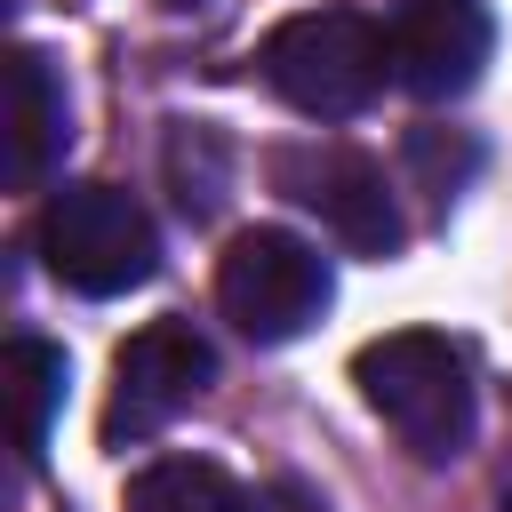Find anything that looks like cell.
<instances>
[{
    "label": "cell",
    "instance_id": "1",
    "mask_svg": "<svg viewBox=\"0 0 512 512\" xmlns=\"http://www.w3.org/2000/svg\"><path fill=\"white\" fill-rule=\"evenodd\" d=\"M352 384H360V400L392 424V440L416 464H456L472 448L480 400H472V368H464V352L448 336L392 328V336L352 352Z\"/></svg>",
    "mask_w": 512,
    "mask_h": 512
},
{
    "label": "cell",
    "instance_id": "2",
    "mask_svg": "<svg viewBox=\"0 0 512 512\" xmlns=\"http://www.w3.org/2000/svg\"><path fill=\"white\" fill-rule=\"evenodd\" d=\"M256 72H264V88L288 112H304V120H352L392 80V48H384V24L360 16V8H296V16H280L264 32Z\"/></svg>",
    "mask_w": 512,
    "mask_h": 512
},
{
    "label": "cell",
    "instance_id": "3",
    "mask_svg": "<svg viewBox=\"0 0 512 512\" xmlns=\"http://www.w3.org/2000/svg\"><path fill=\"white\" fill-rule=\"evenodd\" d=\"M40 256L72 296H128L160 272V232L120 184H56L40 208Z\"/></svg>",
    "mask_w": 512,
    "mask_h": 512
},
{
    "label": "cell",
    "instance_id": "4",
    "mask_svg": "<svg viewBox=\"0 0 512 512\" xmlns=\"http://www.w3.org/2000/svg\"><path fill=\"white\" fill-rule=\"evenodd\" d=\"M336 296V272L328 256L304 240V232H280V224H248L224 240L216 256V304L224 320L248 336V344H288L304 336Z\"/></svg>",
    "mask_w": 512,
    "mask_h": 512
},
{
    "label": "cell",
    "instance_id": "5",
    "mask_svg": "<svg viewBox=\"0 0 512 512\" xmlns=\"http://www.w3.org/2000/svg\"><path fill=\"white\" fill-rule=\"evenodd\" d=\"M216 376V352L192 320H144L112 352V392H104V448H136L168 432Z\"/></svg>",
    "mask_w": 512,
    "mask_h": 512
},
{
    "label": "cell",
    "instance_id": "6",
    "mask_svg": "<svg viewBox=\"0 0 512 512\" xmlns=\"http://www.w3.org/2000/svg\"><path fill=\"white\" fill-rule=\"evenodd\" d=\"M272 184L304 216H320L352 256H392L400 232H408L400 208H392L384 168L368 152H352V144H288V152H272Z\"/></svg>",
    "mask_w": 512,
    "mask_h": 512
},
{
    "label": "cell",
    "instance_id": "7",
    "mask_svg": "<svg viewBox=\"0 0 512 512\" xmlns=\"http://www.w3.org/2000/svg\"><path fill=\"white\" fill-rule=\"evenodd\" d=\"M384 48H392V80L408 96L448 104V96H464L480 80V64L496 48V24H488L480 0H400Z\"/></svg>",
    "mask_w": 512,
    "mask_h": 512
},
{
    "label": "cell",
    "instance_id": "8",
    "mask_svg": "<svg viewBox=\"0 0 512 512\" xmlns=\"http://www.w3.org/2000/svg\"><path fill=\"white\" fill-rule=\"evenodd\" d=\"M8 192H40L56 168H64V144H72V96H64V72L48 48H16L8 56Z\"/></svg>",
    "mask_w": 512,
    "mask_h": 512
},
{
    "label": "cell",
    "instance_id": "9",
    "mask_svg": "<svg viewBox=\"0 0 512 512\" xmlns=\"http://www.w3.org/2000/svg\"><path fill=\"white\" fill-rule=\"evenodd\" d=\"M64 352L40 344V336H8L0 352V400H8V440H16V464H32L48 448V424L64 408Z\"/></svg>",
    "mask_w": 512,
    "mask_h": 512
},
{
    "label": "cell",
    "instance_id": "10",
    "mask_svg": "<svg viewBox=\"0 0 512 512\" xmlns=\"http://www.w3.org/2000/svg\"><path fill=\"white\" fill-rule=\"evenodd\" d=\"M128 512H248V496L208 456H160L128 480Z\"/></svg>",
    "mask_w": 512,
    "mask_h": 512
},
{
    "label": "cell",
    "instance_id": "11",
    "mask_svg": "<svg viewBox=\"0 0 512 512\" xmlns=\"http://www.w3.org/2000/svg\"><path fill=\"white\" fill-rule=\"evenodd\" d=\"M168 176H176V208L184 216H216V200H224V144H216V128H176V144H168Z\"/></svg>",
    "mask_w": 512,
    "mask_h": 512
},
{
    "label": "cell",
    "instance_id": "12",
    "mask_svg": "<svg viewBox=\"0 0 512 512\" xmlns=\"http://www.w3.org/2000/svg\"><path fill=\"white\" fill-rule=\"evenodd\" d=\"M472 160H480V152H472L464 136H448V128H416V136H408V168H424V192H432V200H448V192L472 176Z\"/></svg>",
    "mask_w": 512,
    "mask_h": 512
},
{
    "label": "cell",
    "instance_id": "13",
    "mask_svg": "<svg viewBox=\"0 0 512 512\" xmlns=\"http://www.w3.org/2000/svg\"><path fill=\"white\" fill-rule=\"evenodd\" d=\"M248 512H328V504H320V488H304V480H264V488L248 496Z\"/></svg>",
    "mask_w": 512,
    "mask_h": 512
},
{
    "label": "cell",
    "instance_id": "14",
    "mask_svg": "<svg viewBox=\"0 0 512 512\" xmlns=\"http://www.w3.org/2000/svg\"><path fill=\"white\" fill-rule=\"evenodd\" d=\"M160 8H200V0H160Z\"/></svg>",
    "mask_w": 512,
    "mask_h": 512
},
{
    "label": "cell",
    "instance_id": "15",
    "mask_svg": "<svg viewBox=\"0 0 512 512\" xmlns=\"http://www.w3.org/2000/svg\"><path fill=\"white\" fill-rule=\"evenodd\" d=\"M504 512H512V496H504Z\"/></svg>",
    "mask_w": 512,
    "mask_h": 512
}]
</instances>
